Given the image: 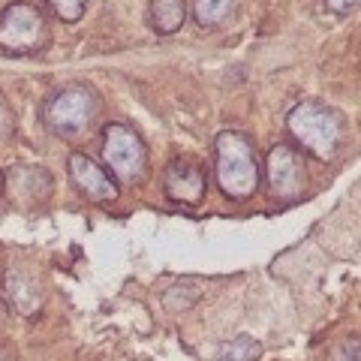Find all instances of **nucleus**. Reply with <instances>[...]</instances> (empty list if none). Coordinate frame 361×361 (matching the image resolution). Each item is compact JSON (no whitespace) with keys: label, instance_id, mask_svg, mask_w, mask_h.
I'll return each instance as SVG.
<instances>
[{"label":"nucleus","instance_id":"1","mask_svg":"<svg viewBox=\"0 0 361 361\" xmlns=\"http://www.w3.org/2000/svg\"><path fill=\"white\" fill-rule=\"evenodd\" d=\"M214 172H217V184L226 199H250L259 187V163L253 142L244 133L223 130L214 139Z\"/></svg>","mask_w":361,"mask_h":361},{"label":"nucleus","instance_id":"2","mask_svg":"<svg viewBox=\"0 0 361 361\" xmlns=\"http://www.w3.org/2000/svg\"><path fill=\"white\" fill-rule=\"evenodd\" d=\"M286 127L292 133V139L307 154H313L316 160H331V157L341 151L343 121L331 106L319 103V99H304V103H298L289 111Z\"/></svg>","mask_w":361,"mask_h":361},{"label":"nucleus","instance_id":"3","mask_svg":"<svg viewBox=\"0 0 361 361\" xmlns=\"http://www.w3.org/2000/svg\"><path fill=\"white\" fill-rule=\"evenodd\" d=\"M99 115V97L87 85H66L45 99L39 109L42 127L61 135V139H78L85 135Z\"/></svg>","mask_w":361,"mask_h":361},{"label":"nucleus","instance_id":"4","mask_svg":"<svg viewBox=\"0 0 361 361\" xmlns=\"http://www.w3.org/2000/svg\"><path fill=\"white\" fill-rule=\"evenodd\" d=\"M103 160L111 178L135 187L148 175V145L130 123L111 121L103 130Z\"/></svg>","mask_w":361,"mask_h":361},{"label":"nucleus","instance_id":"5","mask_svg":"<svg viewBox=\"0 0 361 361\" xmlns=\"http://www.w3.org/2000/svg\"><path fill=\"white\" fill-rule=\"evenodd\" d=\"M49 45V21L30 0H13L0 13V51L6 54H37Z\"/></svg>","mask_w":361,"mask_h":361},{"label":"nucleus","instance_id":"6","mask_svg":"<svg viewBox=\"0 0 361 361\" xmlns=\"http://www.w3.org/2000/svg\"><path fill=\"white\" fill-rule=\"evenodd\" d=\"M54 193V178L45 166H9L4 172V196L18 211H37L49 205Z\"/></svg>","mask_w":361,"mask_h":361},{"label":"nucleus","instance_id":"7","mask_svg":"<svg viewBox=\"0 0 361 361\" xmlns=\"http://www.w3.org/2000/svg\"><path fill=\"white\" fill-rule=\"evenodd\" d=\"M268 187L277 199H298L307 187V175H304V163L295 148L289 145H274L265 160Z\"/></svg>","mask_w":361,"mask_h":361},{"label":"nucleus","instance_id":"8","mask_svg":"<svg viewBox=\"0 0 361 361\" xmlns=\"http://www.w3.org/2000/svg\"><path fill=\"white\" fill-rule=\"evenodd\" d=\"M66 169H70V178L75 190L82 193L87 202H97V205H109V202L118 199V180L111 178L103 166H99L94 157H87L82 151H73L70 160H66Z\"/></svg>","mask_w":361,"mask_h":361},{"label":"nucleus","instance_id":"9","mask_svg":"<svg viewBox=\"0 0 361 361\" xmlns=\"http://www.w3.org/2000/svg\"><path fill=\"white\" fill-rule=\"evenodd\" d=\"M163 190L172 202H180V205H199L208 193L205 169H202L193 157H178V160H172L166 166Z\"/></svg>","mask_w":361,"mask_h":361},{"label":"nucleus","instance_id":"10","mask_svg":"<svg viewBox=\"0 0 361 361\" xmlns=\"http://www.w3.org/2000/svg\"><path fill=\"white\" fill-rule=\"evenodd\" d=\"M4 298L9 304V310H16L21 316H37L42 310V289L27 271L9 268L4 277Z\"/></svg>","mask_w":361,"mask_h":361},{"label":"nucleus","instance_id":"11","mask_svg":"<svg viewBox=\"0 0 361 361\" xmlns=\"http://www.w3.org/2000/svg\"><path fill=\"white\" fill-rule=\"evenodd\" d=\"M148 18L160 37H172L187 21V0H151Z\"/></svg>","mask_w":361,"mask_h":361},{"label":"nucleus","instance_id":"12","mask_svg":"<svg viewBox=\"0 0 361 361\" xmlns=\"http://www.w3.org/2000/svg\"><path fill=\"white\" fill-rule=\"evenodd\" d=\"M235 9H238V0H193V16L202 30L223 27L235 16Z\"/></svg>","mask_w":361,"mask_h":361},{"label":"nucleus","instance_id":"13","mask_svg":"<svg viewBox=\"0 0 361 361\" xmlns=\"http://www.w3.org/2000/svg\"><path fill=\"white\" fill-rule=\"evenodd\" d=\"M259 355H262V343L250 334L232 337L217 349V361H259Z\"/></svg>","mask_w":361,"mask_h":361},{"label":"nucleus","instance_id":"14","mask_svg":"<svg viewBox=\"0 0 361 361\" xmlns=\"http://www.w3.org/2000/svg\"><path fill=\"white\" fill-rule=\"evenodd\" d=\"M196 298H199V289L193 283H178V286H172L166 292L163 304H166L169 313H184L187 307H193Z\"/></svg>","mask_w":361,"mask_h":361},{"label":"nucleus","instance_id":"15","mask_svg":"<svg viewBox=\"0 0 361 361\" xmlns=\"http://www.w3.org/2000/svg\"><path fill=\"white\" fill-rule=\"evenodd\" d=\"M87 4L90 0H45V6H49L61 21H66V25H75V21L85 16Z\"/></svg>","mask_w":361,"mask_h":361},{"label":"nucleus","instance_id":"16","mask_svg":"<svg viewBox=\"0 0 361 361\" xmlns=\"http://www.w3.org/2000/svg\"><path fill=\"white\" fill-rule=\"evenodd\" d=\"M16 135V109L9 106V99L0 94V148Z\"/></svg>","mask_w":361,"mask_h":361},{"label":"nucleus","instance_id":"17","mask_svg":"<svg viewBox=\"0 0 361 361\" xmlns=\"http://www.w3.org/2000/svg\"><path fill=\"white\" fill-rule=\"evenodd\" d=\"M331 361H361V337H343L331 349Z\"/></svg>","mask_w":361,"mask_h":361},{"label":"nucleus","instance_id":"18","mask_svg":"<svg viewBox=\"0 0 361 361\" xmlns=\"http://www.w3.org/2000/svg\"><path fill=\"white\" fill-rule=\"evenodd\" d=\"M361 4V0H325V6L331 9V13H337V16H346L349 9H355Z\"/></svg>","mask_w":361,"mask_h":361},{"label":"nucleus","instance_id":"19","mask_svg":"<svg viewBox=\"0 0 361 361\" xmlns=\"http://www.w3.org/2000/svg\"><path fill=\"white\" fill-rule=\"evenodd\" d=\"M9 313H13V310H9V304H6V301H0V334H4V331H6V325H9Z\"/></svg>","mask_w":361,"mask_h":361},{"label":"nucleus","instance_id":"20","mask_svg":"<svg viewBox=\"0 0 361 361\" xmlns=\"http://www.w3.org/2000/svg\"><path fill=\"white\" fill-rule=\"evenodd\" d=\"M0 361H13V358H9V353H6L4 346H0Z\"/></svg>","mask_w":361,"mask_h":361},{"label":"nucleus","instance_id":"21","mask_svg":"<svg viewBox=\"0 0 361 361\" xmlns=\"http://www.w3.org/2000/svg\"><path fill=\"white\" fill-rule=\"evenodd\" d=\"M0 196H4V172H0Z\"/></svg>","mask_w":361,"mask_h":361}]
</instances>
